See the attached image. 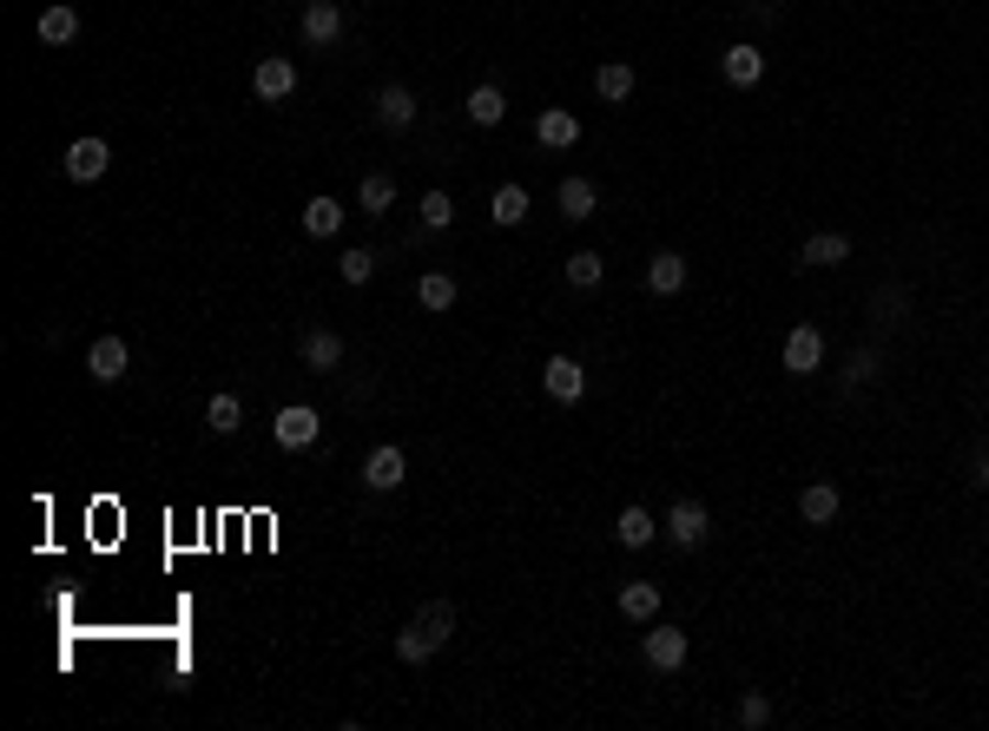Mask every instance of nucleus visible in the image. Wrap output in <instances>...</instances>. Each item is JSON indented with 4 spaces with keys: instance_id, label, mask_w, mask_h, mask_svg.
<instances>
[{
    "instance_id": "obj_37",
    "label": "nucleus",
    "mask_w": 989,
    "mask_h": 731,
    "mask_svg": "<svg viewBox=\"0 0 989 731\" xmlns=\"http://www.w3.org/2000/svg\"><path fill=\"white\" fill-rule=\"evenodd\" d=\"M970 481H977V488H989V448H977V455H970Z\"/></svg>"
},
{
    "instance_id": "obj_30",
    "label": "nucleus",
    "mask_w": 989,
    "mask_h": 731,
    "mask_svg": "<svg viewBox=\"0 0 989 731\" xmlns=\"http://www.w3.org/2000/svg\"><path fill=\"white\" fill-rule=\"evenodd\" d=\"M601 270H607V264H601V251H574V257H568V284H574V290H594V284H601Z\"/></svg>"
},
{
    "instance_id": "obj_34",
    "label": "nucleus",
    "mask_w": 989,
    "mask_h": 731,
    "mask_svg": "<svg viewBox=\"0 0 989 731\" xmlns=\"http://www.w3.org/2000/svg\"><path fill=\"white\" fill-rule=\"evenodd\" d=\"M904 303H911V297H904V284H884V290L871 297V310H878V323H904Z\"/></svg>"
},
{
    "instance_id": "obj_4",
    "label": "nucleus",
    "mask_w": 989,
    "mask_h": 731,
    "mask_svg": "<svg viewBox=\"0 0 989 731\" xmlns=\"http://www.w3.org/2000/svg\"><path fill=\"white\" fill-rule=\"evenodd\" d=\"M251 92H257V99H271V106H277V99H290V92H297V59L264 53V59L251 66Z\"/></svg>"
},
{
    "instance_id": "obj_3",
    "label": "nucleus",
    "mask_w": 989,
    "mask_h": 731,
    "mask_svg": "<svg viewBox=\"0 0 989 731\" xmlns=\"http://www.w3.org/2000/svg\"><path fill=\"white\" fill-rule=\"evenodd\" d=\"M640 660H647L653 673H680V666H686V633H680V627H660V620H653V627L640 633Z\"/></svg>"
},
{
    "instance_id": "obj_36",
    "label": "nucleus",
    "mask_w": 989,
    "mask_h": 731,
    "mask_svg": "<svg viewBox=\"0 0 989 731\" xmlns=\"http://www.w3.org/2000/svg\"><path fill=\"white\" fill-rule=\"evenodd\" d=\"M746 13H752V20H759V26H779V7H772V0H752V7H746Z\"/></svg>"
},
{
    "instance_id": "obj_16",
    "label": "nucleus",
    "mask_w": 989,
    "mask_h": 731,
    "mask_svg": "<svg viewBox=\"0 0 989 731\" xmlns=\"http://www.w3.org/2000/svg\"><path fill=\"white\" fill-rule=\"evenodd\" d=\"M554 204H561V218H568V224H587V218H594V204H601V191H594V178H561Z\"/></svg>"
},
{
    "instance_id": "obj_5",
    "label": "nucleus",
    "mask_w": 989,
    "mask_h": 731,
    "mask_svg": "<svg viewBox=\"0 0 989 731\" xmlns=\"http://www.w3.org/2000/svg\"><path fill=\"white\" fill-rule=\"evenodd\" d=\"M297 356H304V369L337 376V369H343V336H337V330H323V323H310V330L297 336Z\"/></svg>"
},
{
    "instance_id": "obj_18",
    "label": "nucleus",
    "mask_w": 989,
    "mask_h": 731,
    "mask_svg": "<svg viewBox=\"0 0 989 731\" xmlns=\"http://www.w3.org/2000/svg\"><path fill=\"white\" fill-rule=\"evenodd\" d=\"M46 46H73L79 40V13L66 7V0H53V7H40V26H33Z\"/></svg>"
},
{
    "instance_id": "obj_17",
    "label": "nucleus",
    "mask_w": 989,
    "mask_h": 731,
    "mask_svg": "<svg viewBox=\"0 0 989 731\" xmlns=\"http://www.w3.org/2000/svg\"><path fill=\"white\" fill-rule=\"evenodd\" d=\"M620 620L653 627V620H660V587H653V580H627V587H620Z\"/></svg>"
},
{
    "instance_id": "obj_26",
    "label": "nucleus",
    "mask_w": 989,
    "mask_h": 731,
    "mask_svg": "<svg viewBox=\"0 0 989 731\" xmlns=\"http://www.w3.org/2000/svg\"><path fill=\"white\" fill-rule=\"evenodd\" d=\"M620 547H653V534H660V521L647 514V508H620Z\"/></svg>"
},
{
    "instance_id": "obj_21",
    "label": "nucleus",
    "mask_w": 989,
    "mask_h": 731,
    "mask_svg": "<svg viewBox=\"0 0 989 731\" xmlns=\"http://www.w3.org/2000/svg\"><path fill=\"white\" fill-rule=\"evenodd\" d=\"M469 119H475V125H502V119H508V92H502L495 79H482V86L469 92Z\"/></svg>"
},
{
    "instance_id": "obj_32",
    "label": "nucleus",
    "mask_w": 989,
    "mask_h": 731,
    "mask_svg": "<svg viewBox=\"0 0 989 731\" xmlns=\"http://www.w3.org/2000/svg\"><path fill=\"white\" fill-rule=\"evenodd\" d=\"M871 376H878V350H871V343H858V350H851V363H845V389H865Z\"/></svg>"
},
{
    "instance_id": "obj_23",
    "label": "nucleus",
    "mask_w": 989,
    "mask_h": 731,
    "mask_svg": "<svg viewBox=\"0 0 989 731\" xmlns=\"http://www.w3.org/2000/svg\"><path fill=\"white\" fill-rule=\"evenodd\" d=\"M356 204H363L370 218H383V211L396 204V178H389V171H370V178L356 185Z\"/></svg>"
},
{
    "instance_id": "obj_25",
    "label": "nucleus",
    "mask_w": 989,
    "mask_h": 731,
    "mask_svg": "<svg viewBox=\"0 0 989 731\" xmlns=\"http://www.w3.org/2000/svg\"><path fill=\"white\" fill-rule=\"evenodd\" d=\"M799 514H805L812 528H825V521L838 514V488H832V481H812V488L799 495Z\"/></svg>"
},
{
    "instance_id": "obj_1",
    "label": "nucleus",
    "mask_w": 989,
    "mask_h": 731,
    "mask_svg": "<svg viewBox=\"0 0 989 731\" xmlns=\"http://www.w3.org/2000/svg\"><path fill=\"white\" fill-rule=\"evenodd\" d=\"M449 633H455V607H449V600H429V607L396 633V660H403V666H429V660L449 646Z\"/></svg>"
},
{
    "instance_id": "obj_9",
    "label": "nucleus",
    "mask_w": 989,
    "mask_h": 731,
    "mask_svg": "<svg viewBox=\"0 0 989 731\" xmlns=\"http://www.w3.org/2000/svg\"><path fill=\"white\" fill-rule=\"evenodd\" d=\"M785 369H792V376H818V369H825V336H818V323H799V330L785 336Z\"/></svg>"
},
{
    "instance_id": "obj_14",
    "label": "nucleus",
    "mask_w": 989,
    "mask_h": 731,
    "mask_svg": "<svg viewBox=\"0 0 989 731\" xmlns=\"http://www.w3.org/2000/svg\"><path fill=\"white\" fill-rule=\"evenodd\" d=\"M125 363H132L125 336H92V350H86V369H92V383H119V376H125Z\"/></svg>"
},
{
    "instance_id": "obj_8",
    "label": "nucleus",
    "mask_w": 989,
    "mask_h": 731,
    "mask_svg": "<svg viewBox=\"0 0 989 731\" xmlns=\"http://www.w3.org/2000/svg\"><path fill=\"white\" fill-rule=\"evenodd\" d=\"M106 165H112V145H106V139H73V145H66V178H73V185L106 178Z\"/></svg>"
},
{
    "instance_id": "obj_35",
    "label": "nucleus",
    "mask_w": 989,
    "mask_h": 731,
    "mask_svg": "<svg viewBox=\"0 0 989 731\" xmlns=\"http://www.w3.org/2000/svg\"><path fill=\"white\" fill-rule=\"evenodd\" d=\"M739 726L766 731V726H772V699H766V693H746V699H739Z\"/></svg>"
},
{
    "instance_id": "obj_13",
    "label": "nucleus",
    "mask_w": 989,
    "mask_h": 731,
    "mask_svg": "<svg viewBox=\"0 0 989 731\" xmlns=\"http://www.w3.org/2000/svg\"><path fill=\"white\" fill-rule=\"evenodd\" d=\"M845 257H851V237H845V231H812L805 251H799V270H832V264H845Z\"/></svg>"
},
{
    "instance_id": "obj_20",
    "label": "nucleus",
    "mask_w": 989,
    "mask_h": 731,
    "mask_svg": "<svg viewBox=\"0 0 989 731\" xmlns=\"http://www.w3.org/2000/svg\"><path fill=\"white\" fill-rule=\"evenodd\" d=\"M634 86H640V79H634V66H627V59H607V66L594 73V92H601V99H614V106H627V99H634Z\"/></svg>"
},
{
    "instance_id": "obj_19",
    "label": "nucleus",
    "mask_w": 989,
    "mask_h": 731,
    "mask_svg": "<svg viewBox=\"0 0 989 731\" xmlns=\"http://www.w3.org/2000/svg\"><path fill=\"white\" fill-rule=\"evenodd\" d=\"M759 79H766V53H759V46H726V86L752 92Z\"/></svg>"
},
{
    "instance_id": "obj_28",
    "label": "nucleus",
    "mask_w": 989,
    "mask_h": 731,
    "mask_svg": "<svg viewBox=\"0 0 989 731\" xmlns=\"http://www.w3.org/2000/svg\"><path fill=\"white\" fill-rule=\"evenodd\" d=\"M205 429H211V435H238V429H244V402H238V396H211Z\"/></svg>"
},
{
    "instance_id": "obj_2",
    "label": "nucleus",
    "mask_w": 989,
    "mask_h": 731,
    "mask_svg": "<svg viewBox=\"0 0 989 731\" xmlns=\"http://www.w3.org/2000/svg\"><path fill=\"white\" fill-rule=\"evenodd\" d=\"M297 33H304V46H310V53L337 46V40H343V0H304Z\"/></svg>"
},
{
    "instance_id": "obj_29",
    "label": "nucleus",
    "mask_w": 989,
    "mask_h": 731,
    "mask_svg": "<svg viewBox=\"0 0 989 731\" xmlns=\"http://www.w3.org/2000/svg\"><path fill=\"white\" fill-rule=\"evenodd\" d=\"M416 297H422V310H455V277H442V270H429V277L416 284Z\"/></svg>"
},
{
    "instance_id": "obj_33",
    "label": "nucleus",
    "mask_w": 989,
    "mask_h": 731,
    "mask_svg": "<svg viewBox=\"0 0 989 731\" xmlns=\"http://www.w3.org/2000/svg\"><path fill=\"white\" fill-rule=\"evenodd\" d=\"M337 277H343V284H370V277H376V257H370V251H343V257H337Z\"/></svg>"
},
{
    "instance_id": "obj_15",
    "label": "nucleus",
    "mask_w": 989,
    "mask_h": 731,
    "mask_svg": "<svg viewBox=\"0 0 989 731\" xmlns=\"http://www.w3.org/2000/svg\"><path fill=\"white\" fill-rule=\"evenodd\" d=\"M376 125L383 132H409L416 125V92L409 86H383L376 92Z\"/></svg>"
},
{
    "instance_id": "obj_24",
    "label": "nucleus",
    "mask_w": 989,
    "mask_h": 731,
    "mask_svg": "<svg viewBox=\"0 0 989 731\" xmlns=\"http://www.w3.org/2000/svg\"><path fill=\"white\" fill-rule=\"evenodd\" d=\"M304 231H310V237H337V231H343V204H337V198H310V204H304Z\"/></svg>"
},
{
    "instance_id": "obj_31",
    "label": "nucleus",
    "mask_w": 989,
    "mask_h": 731,
    "mask_svg": "<svg viewBox=\"0 0 989 731\" xmlns=\"http://www.w3.org/2000/svg\"><path fill=\"white\" fill-rule=\"evenodd\" d=\"M422 224H429V231H449V224H455V198H449V191H422Z\"/></svg>"
},
{
    "instance_id": "obj_11",
    "label": "nucleus",
    "mask_w": 989,
    "mask_h": 731,
    "mask_svg": "<svg viewBox=\"0 0 989 731\" xmlns=\"http://www.w3.org/2000/svg\"><path fill=\"white\" fill-rule=\"evenodd\" d=\"M660 534H667L673 547H700V541H706V501H673L667 521H660Z\"/></svg>"
},
{
    "instance_id": "obj_6",
    "label": "nucleus",
    "mask_w": 989,
    "mask_h": 731,
    "mask_svg": "<svg viewBox=\"0 0 989 731\" xmlns=\"http://www.w3.org/2000/svg\"><path fill=\"white\" fill-rule=\"evenodd\" d=\"M403 481H409V455H403L396 442L370 448V462H363V488H370V495H389V488H403Z\"/></svg>"
},
{
    "instance_id": "obj_7",
    "label": "nucleus",
    "mask_w": 989,
    "mask_h": 731,
    "mask_svg": "<svg viewBox=\"0 0 989 731\" xmlns=\"http://www.w3.org/2000/svg\"><path fill=\"white\" fill-rule=\"evenodd\" d=\"M317 429H323V422H317V409H304V402H290V409L271 416V442H277V448H310Z\"/></svg>"
},
{
    "instance_id": "obj_10",
    "label": "nucleus",
    "mask_w": 989,
    "mask_h": 731,
    "mask_svg": "<svg viewBox=\"0 0 989 731\" xmlns=\"http://www.w3.org/2000/svg\"><path fill=\"white\" fill-rule=\"evenodd\" d=\"M541 389H548L554 402H581V396H587V369H581L574 356H548V363H541Z\"/></svg>"
},
{
    "instance_id": "obj_12",
    "label": "nucleus",
    "mask_w": 989,
    "mask_h": 731,
    "mask_svg": "<svg viewBox=\"0 0 989 731\" xmlns=\"http://www.w3.org/2000/svg\"><path fill=\"white\" fill-rule=\"evenodd\" d=\"M535 139H541L548 152H574V145H581V119H574L568 106H548V112L535 119Z\"/></svg>"
},
{
    "instance_id": "obj_22",
    "label": "nucleus",
    "mask_w": 989,
    "mask_h": 731,
    "mask_svg": "<svg viewBox=\"0 0 989 731\" xmlns=\"http://www.w3.org/2000/svg\"><path fill=\"white\" fill-rule=\"evenodd\" d=\"M680 284H686V257H680V251H660V257L647 264V290H653V297H673Z\"/></svg>"
},
{
    "instance_id": "obj_27",
    "label": "nucleus",
    "mask_w": 989,
    "mask_h": 731,
    "mask_svg": "<svg viewBox=\"0 0 989 731\" xmlns=\"http://www.w3.org/2000/svg\"><path fill=\"white\" fill-rule=\"evenodd\" d=\"M488 218H495V224H521V218H528V191H521V185H495Z\"/></svg>"
}]
</instances>
